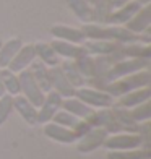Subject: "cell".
Listing matches in <instances>:
<instances>
[{"instance_id": "1", "label": "cell", "mask_w": 151, "mask_h": 159, "mask_svg": "<svg viewBox=\"0 0 151 159\" xmlns=\"http://www.w3.org/2000/svg\"><path fill=\"white\" fill-rule=\"evenodd\" d=\"M81 31L85 34L86 39L91 41H112L119 42V44H132V42H140V34H135L132 31H128L124 26H101L96 23H86Z\"/></svg>"}, {"instance_id": "2", "label": "cell", "mask_w": 151, "mask_h": 159, "mask_svg": "<svg viewBox=\"0 0 151 159\" xmlns=\"http://www.w3.org/2000/svg\"><path fill=\"white\" fill-rule=\"evenodd\" d=\"M151 83V73L149 70H141V71H136L133 75H128V76H124V78H119L116 81H112L106 86L104 93L111 94L112 98L116 96H122V94H127L130 91H135V89H140V88H146Z\"/></svg>"}, {"instance_id": "3", "label": "cell", "mask_w": 151, "mask_h": 159, "mask_svg": "<svg viewBox=\"0 0 151 159\" xmlns=\"http://www.w3.org/2000/svg\"><path fill=\"white\" fill-rule=\"evenodd\" d=\"M18 80H20V94H23L34 107H39L42 104V101H44V98H46V93L34 81L31 71L28 68L20 71Z\"/></svg>"}, {"instance_id": "4", "label": "cell", "mask_w": 151, "mask_h": 159, "mask_svg": "<svg viewBox=\"0 0 151 159\" xmlns=\"http://www.w3.org/2000/svg\"><path fill=\"white\" fill-rule=\"evenodd\" d=\"M75 98L80 99L89 107H99V109H107L114 106V98L104 91H99L94 88H78L75 91Z\"/></svg>"}, {"instance_id": "5", "label": "cell", "mask_w": 151, "mask_h": 159, "mask_svg": "<svg viewBox=\"0 0 151 159\" xmlns=\"http://www.w3.org/2000/svg\"><path fill=\"white\" fill-rule=\"evenodd\" d=\"M91 127H98V128H104L107 133H124V127L119 124V120L116 119L112 109H99L98 112L94 111L91 114V117L86 120Z\"/></svg>"}, {"instance_id": "6", "label": "cell", "mask_w": 151, "mask_h": 159, "mask_svg": "<svg viewBox=\"0 0 151 159\" xmlns=\"http://www.w3.org/2000/svg\"><path fill=\"white\" fill-rule=\"evenodd\" d=\"M143 144V138L138 133H116L107 136L104 146L109 151H125V149H136Z\"/></svg>"}, {"instance_id": "7", "label": "cell", "mask_w": 151, "mask_h": 159, "mask_svg": "<svg viewBox=\"0 0 151 159\" xmlns=\"http://www.w3.org/2000/svg\"><path fill=\"white\" fill-rule=\"evenodd\" d=\"M62 101L63 98L55 91L46 93V98L42 104L38 107V124H49L52 122L54 115L62 109Z\"/></svg>"}, {"instance_id": "8", "label": "cell", "mask_w": 151, "mask_h": 159, "mask_svg": "<svg viewBox=\"0 0 151 159\" xmlns=\"http://www.w3.org/2000/svg\"><path fill=\"white\" fill-rule=\"evenodd\" d=\"M107 136H109V133H107L104 128L93 127L83 136L78 138V151H80V153H91V151H94L96 148L103 146Z\"/></svg>"}, {"instance_id": "9", "label": "cell", "mask_w": 151, "mask_h": 159, "mask_svg": "<svg viewBox=\"0 0 151 159\" xmlns=\"http://www.w3.org/2000/svg\"><path fill=\"white\" fill-rule=\"evenodd\" d=\"M141 3H138L136 0H130V2L124 3L122 7L116 8V11H112L109 18H107V25H114V26H120V25H125L128 23L136 13L140 11L141 8Z\"/></svg>"}, {"instance_id": "10", "label": "cell", "mask_w": 151, "mask_h": 159, "mask_svg": "<svg viewBox=\"0 0 151 159\" xmlns=\"http://www.w3.org/2000/svg\"><path fill=\"white\" fill-rule=\"evenodd\" d=\"M49 75H50V86H52V91L59 93L63 99L75 96L76 89L70 84V81L65 78V75H63V71L60 68V65L49 68Z\"/></svg>"}, {"instance_id": "11", "label": "cell", "mask_w": 151, "mask_h": 159, "mask_svg": "<svg viewBox=\"0 0 151 159\" xmlns=\"http://www.w3.org/2000/svg\"><path fill=\"white\" fill-rule=\"evenodd\" d=\"M34 60H36L34 44H26V46H21V49L16 52V55L13 57V60L7 68L11 70L13 73H20V71L26 70Z\"/></svg>"}, {"instance_id": "12", "label": "cell", "mask_w": 151, "mask_h": 159, "mask_svg": "<svg viewBox=\"0 0 151 159\" xmlns=\"http://www.w3.org/2000/svg\"><path fill=\"white\" fill-rule=\"evenodd\" d=\"M44 135L47 136V138L54 140L57 143H63V144H70V143L78 141V135L73 132V130L60 127V125L54 124V122L44 124Z\"/></svg>"}, {"instance_id": "13", "label": "cell", "mask_w": 151, "mask_h": 159, "mask_svg": "<svg viewBox=\"0 0 151 159\" xmlns=\"http://www.w3.org/2000/svg\"><path fill=\"white\" fill-rule=\"evenodd\" d=\"M50 47L55 50V54L59 57H63V59H67V60H76V59H80V57L86 55V50L81 44H71V42L54 39L50 42Z\"/></svg>"}, {"instance_id": "14", "label": "cell", "mask_w": 151, "mask_h": 159, "mask_svg": "<svg viewBox=\"0 0 151 159\" xmlns=\"http://www.w3.org/2000/svg\"><path fill=\"white\" fill-rule=\"evenodd\" d=\"M149 98H151V89L149 86H146V88H140V89L127 93V94H122L116 106L122 107V109H133V107L149 101Z\"/></svg>"}, {"instance_id": "15", "label": "cell", "mask_w": 151, "mask_h": 159, "mask_svg": "<svg viewBox=\"0 0 151 159\" xmlns=\"http://www.w3.org/2000/svg\"><path fill=\"white\" fill-rule=\"evenodd\" d=\"M86 50L88 55H112L116 54L117 50H120V47L124 44H119V42H112V41H85L81 44Z\"/></svg>"}, {"instance_id": "16", "label": "cell", "mask_w": 151, "mask_h": 159, "mask_svg": "<svg viewBox=\"0 0 151 159\" xmlns=\"http://www.w3.org/2000/svg\"><path fill=\"white\" fill-rule=\"evenodd\" d=\"M13 109L21 115V119L26 124H30V125L38 124V107H34L25 96H21V94L13 96Z\"/></svg>"}, {"instance_id": "17", "label": "cell", "mask_w": 151, "mask_h": 159, "mask_svg": "<svg viewBox=\"0 0 151 159\" xmlns=\"http://www.w3.org/2000/svg\"><path fill=\"white\" fill-rule=\"evenodd\" d=\"M149 25H151V5L148 3V5H143L140 11L128 23H125V28L135 34H141L146 30H149Z\"/></svg>"}, {"instance_id": "18", "label": "cell", "mask_w": 151, "mask_h": 159, "mask_svg": "<svg viewBox=\"0 0 151 159\" xmlns=\"http://www.w3.org/2000/svg\"><path fill=\"white\" fill-rule=\"evenodd\" d=\"M50 34L59 41H65V42H71V44H83L86 41L85 34L81 30L76 28H70V26H63V25H55L50 28Z\"/></svg>"}, {"instance_id": "19", "label": "cell", "mask_w": 151, "mask_h": 159, "mask_svg": "<svg viewBox=\"0 0 151 159\" xmlns=\"http://www.w3.org/2000/svg\"><path fill=\"white\" fill-rule=\"evenodd\" d=\"M62 109L70 112L71 115L81 119V120H88L91 117V114L94 112V109L89 106H86L85 102H81L80 99H76L75 96L73 98H65L62 101Z\"/></svg>"}, {"instance_id": "20", "label": "cell", "mask_w": 151, "mask_h": 159, "mask_svg": "<svg viewBox=\"0 0 151 159\" xmlns=\"http://www.w3.org/2000/svg\"><path fill=\"white\" fill-rule=\"evenodd\" d=\"M31 71V75L34 78V81L38 83V86L44 91V93H49L52 91V86H50V75H49V67H46L44 63H42L41 60L36 59L31 65L30 68H28Z\"/></svg>"}, {"instance_id": "21", "label": "cell", "mask_w": 151, "mask_h": 159, "mask_svg": "<svg viewBox=\"0 0 151 159\" xmlns=\"http://www.w3.org/2000/svg\"><path fill=\"white\" fill-rule=\"evenodd\" d=\"M34 50H36V59L41 60L46 67L52 68V67L60 65V57L55 54V50L50 47V44L38 42V44H34Z\"/></svg>"}, {"instance_id": "22", "label": "cell", "mask_w": 151, "mask_h": 159, "mask_svg": "<svg viewBox=\"0 0 151 159\" xmlns=\"http://www.w3.org/2000/svg\"><path fill=\"white\" fill-rule=\"evenodd\" d=\"M60 68L63 71V75H65V78L68 80L70 84L73 86L75 89L83 88V86L86 84V78L80 73V70H78L75 60H65L60 65Z\"/></svg>"}, {"instance_id": "23", "label": "cell", "mask_w": 151, "mask_h": 159, "mask_svg": "<svg viewBox=\"0 0 151 159\" xmlns=\"http://www.w3.org/2000/svg\"><path fill=\"white\" fill-rule=\"evenodd\" d=\"M120 54L124 59H151V47L149 44H138V42H132V44H124L120 47Z\"/></svg>"}, {"instance_id": "24", "label": "cell", "mask_w": 151, "mask_h": 159, "mask_svg": "<svg viewBox=\"0 0 151 159\" xmlns=\"http://www.w3.org/2000/svg\"><path fill=\"white\" fill-rule=\"evenodd\" d=\"M23 42L21 39H10L2 44L0 47V68H7L10 65V62L13 60V57L16 55V52L21 49Z\"/></svg>"}, {"instance_id": "25", "label": "cell", "mask_w": 151, "mask_h": 159, "mask_svg": "<svg viewBox=\"0 0 151 159\" xmlns=\"http://www.w3.org/2000/svg\"><path fill=\"white\" fill-rule=\"evenodd\" d=\"M67 5L85 25L93 21V7L86 0H67Z\"/></svg>"}, {"instance_id": "26", "label": "cell", "mask_w": 151, "mask_h": 159, "mask_svg": "<svg viewBox=\"0 0 151 159\" xmlns=\"http://www.w3.org/2000/svg\"><path fill=\"white\" fill-rule=\"evenodd\" d=\"M0 76H2V84L7 94L18 96L20 94V80L18 73H13L8 68H0Z\"/></svg>"}, {"instance_id": "27", "label": "cell", "mask_w": 151, "mask_h": 159, "mask_svg": "<svg viewBox=\"0 0 151 159\" xmlns=\"http://www.w3.org/2000/svg\"><path fill=\"white\" fill-rule=\"evenodd\" d=\"M149 149H125V151H109L107 159H149Z\"/></svg>"}, {"instance_id": "28", "label": "cell", "mask_w": 151, "mask_h": 159, "mask_svg": "<svg viewBox=\"0 0 151 159\" xmlns=\"http://www.w3.org/2000/svg\"><path fill=\"white\" fill-rule=\"evenodd\" d=\"M130 112V117L136 122V124H143V122H148L151 119V102L146 101L140 106L133 107V109H128Z\"/></svg>"}, {"instance_id": "29", "label": "cell", "mask_w": 151, "mask_h": 159, "mask_svg": "<svg viewBox=\"0 0 151 159\" xmlns=\"http://www.w3.org/2000/svg\"><path fill=\"white\" fill-rule=\"evenodd\" d=\"M75 63H76L78 70H80V73L86 80H89V78L94 76V57H93V55L86 54V55L80 57V59H76Z\"/></svg>"}, {"instance_id": "30", "label": "cell", "mask_w": 151, "mask_h": 159, "mask_svg": "<svg viewBox=\"0 0 151 159\" xmlns=\"http://www.w3.org/2000/svg\"><path fill=\"white\" fill-rule=\"evenodd\" d=\"M11 112H13V96L3 94L0 98V125L5 124Z\"/></svg>"}, {"instance_id": "31", "label": "cell", "mask_w": 151, "mask_h": 159, "mask_svg": "<svg viewBox=\"0 0 151 159\" xmlns=\"http://www.w3.org/2000/svg\"><path fill=\"white\" fill-rule=\"evenodd\" d=\"M3 94H7L5 89H3V84H2V76H0V98H2Z\"/></svg>"}, {"instance_id": "32", "label": "cell", "mask_w": 151, "mask_h": 159, "mask_svg": "<svg viewBox=\"0 0 151 159\" xmlns=\"http://www.w3.org/2000/svg\"><path fill=\"white\" fill-rule=\"evenodd\" d=\"M138 3H141V5H148L149 3V0H136Z\"/></svg>"}, {"instance_id": "33", "label": "cell", "mask_w": 151, "mask_h": 159, "mask_svg": "<svg viewBox=\"0 0 151 159\" xmlns=\"http://www.w3.org/2000/svg\"><path fill=\"white\" fill-rule=\"evenodd\" d=\"M86 2H88V3L93 7V5H96V2H98V0H86Z\"/></svg>"}, {"instance_id": "34", "label": "cell", "mask_w": 151, "mask_h": 159, "mask_svg": "<svg viewBox=\"0 0 151 159\" xmlns=\"http://www.w3.org/2000/svg\"><path fill=\"white\" fill-rule=\"evenodd\" d=\"M2 44H3V42H2V39H0V47H2Z\"/></svg>"}]
</instances>
